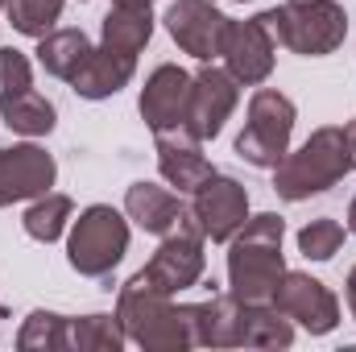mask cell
Wrapping results in <instances>:
<instances>
[{
	"instance_id": "obj_1",
	"label": "cell",
	"mask_w": 356,
	"mask_h": 352,
	"mask_svg": "<svg viewBox=\"0 0 356 352\" xmlns=\"http://www.w3.org/2000/svg\"><path fill=\"white\" fill-rule=\"evenodd\" d=\"M282 237H286V220L261 211L253 220H245V228L228 241V286L232 298L241 303H269L286 265H282Z\"/></svg>"
},
{
	"instance_id": "obj_2",
	"label": "cell",
	"mask_w": 356,
	"mask_h": 352,
	"mask_svg": "<svg viewBox=\"0 0 356 352\" xmlns=\"http://www.w3.org/2000/svg\"><path fill=\"white\" fill-rule=\"evenodd\" d=\"M116 319L124 328L129 340H137L141 349H191L195 336H191V319L186 311L170 303V294H162L149 273H133L124 286H120V298H116Z\"/></svg>"
},
{
	"instance_id": "obj_3",
	"label": "cell",
	"mask_w": 356,
	"mask_h": 352,
	"mask_svg": "<svg viewBox=\"0 0 356 352\" xmlns=\"http://www.w3.org/2000/svg\"><path fill=\"white\" fill-rule=\"evenodd\" d=\"M353 170L348 162V145H344V129H315L294 154H286L273 166V191L286 203H302L311 195L332 191L340 178Z\"/></svg>"
},
{
	"instance_id": "obj_4",
	"label": "cell",
	"mask_w": 356,
	"mask_h": 352,
	"mask_svg": "<svg viewBox=\"0 0 356 352\" xmlns=\"http://www.w3.org/2000/svg\"><path fill=\"white\" fill-rule=\"evenodd\" d=\"M261 25L269 29V38L294 54H307V58H319V54H332L344 33H348V13L344 4L336 0H302V4H282V8H266L257 13Z\"/></svg>"
},
{
	"instance_id": "obj_5",
	"label": "cell",
	"mask_w": 356,
	"mask_h": 352,
	"mask_svg": "<svg viewBox=\"0 0 356 352\" xmlns=\"http://www.w3.org/2000/svg\"><path fill=\"white\" fill-rule=\"evenodd\" d=\"M294 99L273 88L253 91L249 99V120L236 137V154L257 166V170H273L286 154H290V133H294Z\"/></svg>"
},
{
	"instance_id": "obj_6",
	"label": "cell",
	"mask_w": 356,
	"mask_h": 352,
	"mask_svg": "<svg viewBox=\"0 0 356 352\" xmlns=\"http://www.w3.org/2000/svg\"><path fill=\"white\" fill-rule=\"evenodd\" d=\"M129 253V224L116 207L95 203L88 207L67 237V257L71 269H79L83 278H108Z\"/></svg>"
},
{
	"instance_id": "obj_7",
	"label": "cell",
	"mask_w": 356,
	"mask_h": 352,
	"mask_svg": "<svg viewBox=\"0 0 356 352\" xmlns=\"http://www.w3.org/2000/svg\"><path fill=\"white\" fill-rule=\"evenodd\" d=\"M145 273L170 298H175L178 290L199 286V278H203V232H199V224L191 216H182V224H178L175 232L162 237L158 253L145 265Z\"/></svg>"
},
{
	"instance_id": "obj_8",
	"label": "cell",
	"mask_w": 356,
	"mask_h": 352,
	"mask_svg": "<svg viewBox=\"0 0 356 352\" xmlns=\"http://www.w3.org/2000/svg\"><path fill=\"white\" fill-rule=\"evenodd\" d=\"M186 216L199 224L203 241H232L249 220V191L228 175H211L191 199Z\"/></svg>"
},
{
	"instance_id": "obj_9",
	"label": "cell",
	"mask_w": 356,
	"mask_h": 352,
	"mask_svg": "<svg viewBox=\"0 0 356 352\" xmlns=\"http://www.w3.org/2000/svg\"><path fill=\"white\" fill-rule=\"evenodd\" d=\"M269 303H273L290 323L307 328L311 336H327V332L340 323V303H336V294H332L319 278H311V273H282V282H277V290H273Z\"/></svg>"
},
{
	"instance_id": "obj_10",
	"label": "cell",
	"mask_w": 356,
	"mask_h": 352,
	"mask_svg": "<svg viewBox=\"0 0 356 352\" xmlns=\"http://www.w3.org/2000/svg\"><path fill=\"white\" fill-rule=\"evenodd\" d=\"M241 99V83L232 79L228 67H216V63H203L199 75H191V104H186V129L199 137V141H211L224 120L232 116Z\"/></svg>"
},
{
	"instance_id": "obj_11",
	"label": "cell",
	"mask_w": 356,
	"mask_h": 352,
	"mask_svg": "<svg viewBox=\"0 0 356 352\" xmlns=\"http://www.w3.org/2000/svg\"><path fill=\"white\" fill-rule=\"evenodd\" d=\"M228 21L211 0H178L166 13V29L178 46L199 58V63H216L224 54V38H228Z\"/></svg>"
},
{
	"instance_id": "obj_12",
	"label": "cell",
	"mask_w": 356,
	"mask_h": 352,
	"mask_svg": "<svg viewBox=\"0 0 356 352\" xmlns=\"http://www.w3.org/2000/svg\"><path fill=\"white\" fill-rule=\"evenodd\" d=\"M273 54H277V42L269 38L261 17H253V21H228L224 67L232 71L236 83H245V88L266 83L269 71H273Z\"/></svg>"
},
{
	"instance_id": "obj_13",
	"label": "cell",
	"mask_w": 356,
	"mask_h": 352,
	"mask_svg": "<svg viewBox=\"0 0 356 352\" xmlns=\"http://www.w3.org/2000/svg\"><path fill=\"white\" fill-rule=\"evenodd\" d=\"M54 175H58V166L42 145H8V150H0V207L46 195L54 186Z\"/></svg>"
},
{
	"instance_id": "obj_14",
	"label": "cell",
	"mask_w": 356,
	"mask_h": 352,
	"mask_svg": "<svg viewBox=\"0 0 356 352\" xmlns=\"http://www.w3.org/2000/svg\"><path fill=\"white\" fill-rule=\"evenodd\" d=\"M186 104H191V75L166 63L158 67L149 79H145V91H141V116L154 133H166V129H182L186 125Z\"/></svg>"
},
{
	"instance_id": "obj_15",
	"label": "cell",
	"mask_w": 356,
	"mask_h": 352,
	"mask_svg": "<svg viewBox=\"0 0 356 352\" xmlns=\"http://www.w3.org/2000/svg\"><path fill=\"white\" fill-rule=\"evenodd\" d=\"M154 141H158V170H162V178L170 182V186H178V195L182 191H199L207 178L216 175L211 170V162L203 158V141L182 125V129H166V133H154Z\"/></svg>"
},
{
	"instance_id": "obj_16",
	"label": "cell",
	"mask_w": 356,
	"mask_h": 352,
	"mask_svg": "<svg viewBox=\"0 0 356 352\" xmlns=\"http://www.w3.org/2000/svg\"><path fill=\"white\" fill-rule=\"evenodd\" d=\"M124 216L137 228H145L154 237H166V232H175L178 224H182L186 207L178 203L175 191H166L158 182H133L129 195H124Z\"/></svg>"
},
{
	"instance_id": "obj_17",
	"label": "cell",
	"mask_w": 356,
	"mask_h": 352,
	"mask_svg": "<svg viewBox=\"0 0 356 352\" xmlns=\"http://www.w3.org/2000/svg\"><path fill=\"white\" fill-rule=\"evenodd\" d=\"M133 71H137V58L133 54H120V50L99 46V50L88 54V63L79 67V75L71 79V88L79 91L83 99H108V95H116V91L133 79Z\"/></svg>"
},
{
	"instance_id": "obj_18",
	"label": "cell",
	"mask_w": 356,
	"mask_h": 352,
	"mask_svg": "<svg viewBox=\"0 0 356 352\" xmlns=\"http://www.w3.org/2000/svg\"><path fill=\"white\" fill-rule=\"evenodd\" d=\"M104 46L108 50H120V54H141L145 42L154 38V13L149 4H112L108 17H104V29H99Z\"/></svg>"
},
{
	"instance_id": "obj_19",
	"label": "cell",
	"mask_w": 356,
	"mask_h": 352,
	"mask_svg": "<svg viewBox=\"0 0 356 352\" xmlns=\"http://www.w3.org/2000/svg\"><path fill=\"white\" fill-rule=\"evenodd\" d=\"M95 50L83 29H50L46 38H38V63L54 75V79H75L79 67L88 63V54Z\"/></svg>"
},
{
	"instance_id": "obj_20",
	"label": "cell",
	"mask_w": 356,
	"mask_h": 352,
	"mask_svg": "<svg viewBox=\"0 0 356 352\" xmlns=\"http://www.w3.org/2000/svg\"><path fill=\"white\" fill-rule=\"evenodd\" d=\"M0 116H4V125L13 129V133H21V137H46L50 129H54V104L42 95V91H17V95H8V99H0Z\"/></svg>"
},
{
	"instance_id": "obj_21",
	"label": "cell",
	"mask_w": 356,
	"mask_h": 352,
	"mask_svg": "<svg viewBox=\"0 0 356 352\" xmlns=\"http://www.w3.org/2000/svg\"><path fill=\"white\" fill-rule=\"evenodd\" d=\"M67 220H71V199L46 191V195H38V199L29 203V211H25L21 224H25V232H29L33 241L50 245V241H58V237L67 232Z\"/></svg>"
},
{
	"instance_id": "obj_22",
	"label": "cell",
	"mask_w": 356,
	"mask_h": 352,
	"mask_svg": "<svg viewBox=\"0 0 356 352\" xmlns=\"http://www.w3.org/2000/svg\"><path fill=\"white\" fill-rule=\"evenodd\" d=\"M124 328L120 319L112 315H83V319H71V332H67V349H124Z\"/></svg>"
},
{
	"instance_id": "obj_23",
	"label": "cell",
	"mask_w": 356,
	"mask_h": 352,
	"mask_svg": "<svg viewBox=\"0 0 356 352\" xmlns=\"http://www.w3.org/2000/svg\"><path fill=\"white\" fill-rule=\"evenodd\" d=\"M4 13L17 33L25 38H46L54 21L63 17V0H4Z\"/></svg>"
},
{
	"instance_id": "obj_24",
	"label": "cell",
	"mask_w": 356,
	"mask_h": 352,
	"mask_svg": "<svg viewBox=\"0 0 356 352\" xmlns=\"http://www.w3.org/2000/svg\"><path fill=\"white\" fill-rule=\"evenodd\" d=\"M67 332H71V319L67 315H54V311H33L17 336V344L29 349H67Z\"/></svg>"
},
{
	"instance_id": "obj_25",
	"label": "cell",
	"mask_w": 356,
	"mask_h": 352,
	"mask_svg": "<svg viewBox=\"0 0 356 352\" xmlns=\"http://www.w3.org/2000/svg\"><path fill=\"white\" fill-rule=\"evenodd\" d=\"M340 245H344V228L336 224V220H311L302 232H298V249H302V257H311V262H332L336 253H340Z\"/></svg>"
},
{
	"instance_id": "obj_26",
	"label": "cell",
	"mask_w": 356,
	"mask_h": 352,
	"mask_svg": "<svg viewBox=\"0 0 356 352\" xmlns=\"http://www.w3.org/2000/svg\"><path fill=\"white\" fill-rule=\"evenodd\" d=\"M33 88V67L21 50L13 46H0V99L17 95V91H29Z\"/></svg>"
},
{
	"instance_id": "obj_27",
	"label": "cell",
	"mask_w": 356,
	"mask_h": 352,
	"mask_svg": "<svg viewBox=\"0 0 356 352\" xmlns=\"http://www.w3.org/2000/svg\"><path fill=\"white\" fill-rule=\"evenodd\" d=\"M344 145H348V162H353V170H356V120L344 125Z\"/></svg>"
},
{
	"instance_id": "obj_28",
	"label": "cell",
	"mask_w": 356,
	"mask_h": 352,
	"mask_svg": "<svg viewBox=\"0 0 356 352\" xmlns=\"http://www.w3.org/2000/svg\"><path fill=\"white\" fill-rule=\"evenodd\" d=\"M348 311H353V319H356V265H353V273H348Z\"/></svg>"
},
{
	"instance_id": "obj_29",
	"label": "cell",
	"mask_w": 356,
	"mask_h": 352,
	"mask_svg": "<svg viewBox=\"0 0 356 352\" xmlns=\"http://www.w3.org/2000/svg\"><path fill=\"white\" fill-rule=\"evenodd\" d=\"M348 232L356 237V199H353V207H348Z\"/></svg>"
},
{
	"instance_id": "obj_30",
	"label": "cell",
	"mask_w": 356,
	"mask_h": 352,
	"mask_svg": "<svg viewBox=\"0 0 356 352\" xmlns=\"http://www.w3.org/2000/svg\"><path fill=\"white\" fill-rule=\"evenodd\" d=\"M112 4H154V0H112Z\"/></svg>"
},
{
	"instance_id": "obj_31",
	"label": "cell",
	"mask_w": 356,
	"mask_h": 352,
	"mask_svg": "<svg viewBox=\"0 0 356 352\" xmlns=\"http://www.w3.org/2000/svg\"><path fill=\"white\" fill-rule=\"evenodd\" d=\"M290 4H302V0H290Z\"/></svg>"
},
{
	"instance_id": "obj_32",
	"label": "cell",
	"mask_w": 356,
	"mask_h": 352,
	"mask_svg": "<svg viewBox=\"0 0 356 352\" xmlns=\"http://www.w3.org/2000/svg\"><path fill=\"white\" fill-rule=\"evenodd\" d=\"M236 4H245V0H236Z\"/></svg>"
},
{
	"instance_id": "obj_33",
	"label": "cell",
	"mask_w": 356,
	"mask_h": 352,
	"mask_svg": "<svg viewBox=\"0 0 356 352\" xmlns=\"http://www.w3.org/2000/svg\"><path fill=\"white\" fill-rule=\"evenodd\" d=\"M0 8H4V0H0Z\"/></svg>"
}]
</instances>
